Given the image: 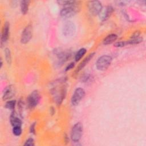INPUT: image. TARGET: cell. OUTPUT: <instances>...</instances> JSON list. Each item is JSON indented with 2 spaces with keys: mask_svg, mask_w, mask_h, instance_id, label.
Segmentation results:
<instances>
[{
  "mask_svg": "<svg viewBox=\"0 0 146 146\" xmlns=\"http://www.w3.org/2000/svg\"><path fill=\"white\" fill-rule=\"evenodd\" d=\"M112 60L111 56L104 55L100 56L96 62V67L98 70L104 71L106 70L110 66Z\"/></svg>",
  "mask_w": 146,
  "mask_h": 146,
  "instance_id": "cell-2",
  "label": "cell"
},
{
  "mask_svg": "<svg viewBox=\"0 0 146 146\" xmlns=\"http://www.w3.org/2000/svg\"><path fill=\"white\" fill-rule=\"evenodd\" d=\"M55 54L58 56V63L62 64L66 62L71 56L70 51H64L60 50H55Z\"/></svg>",
  "mask_w": 146,
  "mask_h": 146,
  "instance_id": "cell-11",
  "label": "cell"
},
{
  "mask_svg": "<svg viewBox=\"0 0 146 146\" xmlns=\"http://www.w3.org/2000/svg\"><path fill=\"white\" fill-rule=\"evenodd\" d=\"M33 36V26L29 24L27 25L21 34V42L23 44L27 43Z\"/></svg>",
  "mask_w": 146,
  "mask_h": 146,
  "instance_id": "cell-6",
  "label": "cell"
},
{
  "mask_svg": "<svg viewBox=\"0 0 146 146\" xmlns=\"http://www.w3.org/2000/svg\"><path fill=\"white\" fill-rule=\"evenodd\" d=\"M15 103H16V101H15V100L7 101V102L6 103L5 107L7 108H8V109L13 110L14 109V108H15Z\"/></svg>",
  "mask_w": 146,
  "mask_h": 146,
  "instance_id": "cell-21",
  "label": "cell"
},
{
  "mask_svg": "<svg viewBox=\"0 0 146 146\" xmlns=\"http://www.w3.org/2000/svg\"><path fill=\"white\" fill-rule=\"evenodd\" d=\"M63 34L66 36H72L76 31V27L75 24L71 21H66L63 26Z\"/></svg>",
  "mask_w": 146,
  "mask_h": 146,
  "instance_id": "cell-8",
  "label": "cell"
},
{
  "mask_svg": "<svg viewBox=\"0 0 146 146\" xmlns=\"http://www.w3.org/2000/svg\"><path fill=\"white\" fill-rule=\"evenodd\" d=\"M78 11V7L76 5L72 6H67L62 9L60 12V15L62 17L65 18H69L74 16Z\"/></svg>",
  "mask_w": 146,
  "mask_h": 146,
  "instance_id": "cell-7",
  "label": "cell"
},
{
  "mask_svg": "<svg viewBox=\"0 0 146 146\" xmlns=\"http://www.w3.org/2000/svg\"><path fill=\"white\" fill-rule=\"evenodd\" d=\"M117 38V35L115 34H111L108 35L103 41V43L105 45L110 44L113 43Z\"/></svg>",
  "mask_w": 146,
  "mask_h": 146,
  "instance_id": "cell-15",
  "label": "cell"
},
{
  "mask_svg": "<svg viewBox=\"0 0 146 146\" xmlns=\"http://www.w3.org/2000/svg\"><path fill=\"white\" fill-rule=\"evenodd\" d=\"M83 127L81 123L78 122L74 125L71 131V139L74 142H78L83 135Z\"/></svg>",
  "mask_w": 146,
  "mask_h": 146,
  "instance_id": "cell-3",
  "label": "cell"
},
{
  "mask_svg": "<svg viewBox=\"0 0 146 146\" xmlns=\"http://www.w3.org/2000/svg\"><path fill=\"white\" fill-rule=\"evenodd\" d=\"M25 146H33L34 145V141L33 138H29L24 144Z\"/></svg>",
  "mask_w": 146,
  "mask_h": 146,
  "instance_id": "cell-24",
  "label": "cell"
},
{
  "mask_svg": "<svg viewBox=\"0 0 146 146\" xmlns=\"http://www.w3.org/2000/svg\"><path fill=\"white\" fill-rule=\"evenodd\" d=\"M2 64H3V62H2V59H1V68L2 67Z\"/></svg>",
  "mask_w": 146,
  "mask_h": 146,
  "instance_id": "cell-28",
  "label": "cell"
},
{
  "mask_svg": "<svg viewBox=\"0 0 146 146\" xmlns=\"http://www.w3.org/2000/svg\"><path fill=\"white\" fill-rule=\"evenodd\" d=\"M40 99V96L37 90L33 91L28 96L27 103L29 108H34L39 103Z\"/></svg>",
  "mask_w": 146,
  "mask_h": 146,
  "instance_id": "cell-4",
  "label": "cell"
},
{
  "mask_svg": "<svg viewBox=\"0 0 146 146\" xmlns=\"http://www.w3.org/2000/svg\"><path fill=\"white\" fill-rule=\"evenodd\" d=\"M57 2L58 4L60 5H64V6H72L76 4L77 3L76 1H58Z\"/></svg>",
  "mask_w": 146,
  "mask_h": 146,
  "instance_id": "cell-20",
  "label": "cell"
},
{
  "mask_svg": "<svg viewBox=\"0 0 146 146\" xmlns=\"http://www.w3.org/2000/svg\"><path fill=\"white\" fill-rule=\"evenodd\" d=\"M74 66H75V64H74V62H71V63H69V64L67 66V67H66L65 71H68V70H70L73 68L74 67Z\"/></svg>",
  "mask_w": 146,
  "mask_h": 146,
  "instance_id": "cell-26",
  "label": "cell"
},
{
  "mask_svg": "<svg viewBox=\"0 0 146 146\" xmlns=\"http://www.w3.org/2000/svg\"><path fill=\"white\" fill-rule=\"evenodd\" d=\"M127 45V41H119L114 44L115 47H123Z\"/></svg>",
  "mask_w": 146,
  "mask_h": 146,
  "instance_id": "cell-23",
  "label": "cell"
},
{
  "mask_svg": "<svg viewBox=\"0 0 146 146\" xmlns=\"http://www.w3.org/2000/svg\"><path fill=\"white\" fill-rule=\"evenodd\" d=\"M88 10L93 15H99L102 10V3L99 1H92L88 3Z\"/></svg>",
  "mask_w": 146,
  "mask_h": 146,
  "instance_id": "cell-9",
  "label": "cell"
},
{
  "mask_svg": "<svg viewBox=\"0 0 146 146\" xmlns=\"http://www.w3.org/2000/svg\"><path fill=\"white\" fill-rule=\"evenodd\" d=\"M30 3V1H27V0L21 1V4H20L21 10V12L23 14H26L28 12Z\"/></svg>",
  "mask_w": 146,
  "mask_h": 146,
  "instance_id": "cell-17",
  "label": "cell"
},
{
  "mask_svg": "<svg viewBox=\"0 0 146 146\" xmlns=\"http://www.w3.org/2000/svg\"><path fill=\"white\" fill-rule=\"evenodd\" d=\"M85 96V91L83 88L79 87L76 88L72 97L71 103L73 106H77Z\"/></svg>",
  "mask_w": 146,
  "mask_h": 146,
  "instance_id": "cell-5",
  "label": "cell"
},
{
  "mask_svg": "<svg viewBox=\"0 0 146 146\" xmlns=\"http://www.w3.org/2000/svg\"><path fill=\"white\" fill-rule=\"evenodd\" d=\"M113 11V8L111 6H107L102 10L99 14L100 19L102 21H104L107 20L112 14Z\"/></svg>",
  "mask_w": 146,
  "mask_h": 146,
  "instance_id": "cell-10",
  "label": "cell"
},
{
  "mask_svg": "<svg viewBox=\"0 0 146 146\" xmlns=\"http://www.w3.org/2000/svg\"><path fill=\"white\" fill-rule=\"evenodd\" d=\"M86 52H87V50L84 48H82L79 49V51L75 54V60L76 62L79 61L83 56V55L86 53Z\"/></svg>",
  "mask_w": 146,
  "mask_h": 146,
  "instance_id": "cell-18",
  "label": "cell"
},
{
  "mask_svg": "<svg viewBox=\"0 0 146 146\" xmlns=\"http://www.w3.org/2000/svg\"><path fill=\"white\" fill-rule=\"evenodd\" d=\"M10 123L12 125L13 127H17V126H20L22 125V121L20 119H19L13 113L10 117Z\"/></svg>",
  "mask_w": 146,
  "mask_h": 146,
  "instance_id": "cell-16",
  "label": "cell"
},
{
  "mask_svg": "<svg viewBox=\"0 0 146 146\" xmlns=\"http://www.w3.org/2000/svg\"><path fill=\"white\" fill-rule=\"evenodd\" d=\"M15 94V88L13 85L7 86L3 92L2 99L3 100H6L11 98Z\"/></svg>",
  "mask_w": 146,
  "mask_h": 146,
  "instance_id": "cell-13",
  "label": "cell"
},
{
  "mask_svg": "<svg viewBox=\"0 0 146 146\" xmlns=\"http://www.w3.org/2000/svg\"><path fill=\"white\" fill-rule=\"evenodd\" d=\"M35 123H33L31 126H30V131L31 133H34L35 134Z\"/></svg>",
  "mask_w": 146,
  "mask_h": 146,
  "instance_id": "cell-27",
  "label": "cell"
},
{
  "mask_svg": "<svg viewBox=\"0 0 146 146\" xmlns=\"http://www.w3.org/2000/svg\"><path fill=\"white\" fill-rule=\"evenodd\" d=\"M90 78V75L85 74V75H83L82 77L81 78V80H82V82L84 83V82H87L89 80Z\"/></svg>",
  "mask_w": 146,
  "mask_h": 146,
  "instance_id": "cell-25",
  "label": "cell"
},
{
  "mask_svg": "<svg viewBox=\"0 0 146 146\" xmlns=\"http://www.w3.org/2000/svg\"><path fill=\"white\" fill-rule=\"evenodd\" d=\"M13 133L15 136H19L22 133V128L20 126L13 127Z\"/></svg>",
  "mask_w": 146,
  "mask_h": 146,
  "instance_id": "cell-22",
  "label": "cell"
},
{
  "mask_svg": "<svg viewBox=\"0 0 146 146\" xmlns=\"http://www.w3.org/2000/svg\"><path fill=\"white\" fill-rule=\"evenodd\" d=\"M5 56L7 63L9 64H10L11 63V51L9 48H6L5 49Z\"/></svg>",
  "mask_w": 146,
  "mask_h": 146,
  "instance_id": "cell-19",
  "label": "cell"
},
{
  "mask_svg": "<svg viewBox=\"0 0 146 146\" xmlns=\"http://www.w3.org/2000/svg\"><path fill=\"white\" fill-rule=\"evenodd\" d=\"M65 79H59L58 82H55L51 93L54 98L57 105H60L66 95V87L64 85Z\"/></svg>",
  "mask_w": 146,
  "mask_h": 146,
  "instance_id": "cell-1",
  "label": "cell"
},
{
  "mask_svg": "<svg viewBox=\"0 0 146 146\" xmlns=\"http://www.w3.org/2000/svg\"><path fill=\"white\" fill-rule=\"evenodd\" d=\"M95 52H92L90 53V54H88V55L87 56H86L82 62H81V63L79 64V65L78 66V67H77V69L76 70V72H78L79 71H80L84 67L86 66V64H87V63L89 62V61L93 58V56H94Z\"/></svg>",
  "mask_w": 146,
  "mask_h": 146,
  "instance_id": "cell-14",
  "label": "cell"
},
{
  "mask_svg": "<svg viewBox=\"0 0 146 146\" xmlns=\"http://www.w3.org/2000/svg\"><path fill=\"white\" fill-rule=\"evenodd\" d=\"M10 33V24L9 22H6L3 25L1 38V47L3 46V44L7 40L9 36Z\"/></svg>",
  "mask_w": 146,
  "mask_h": 146,
  "instance_id": "cell-12",
  "label": "cell"
}]
</instances>
